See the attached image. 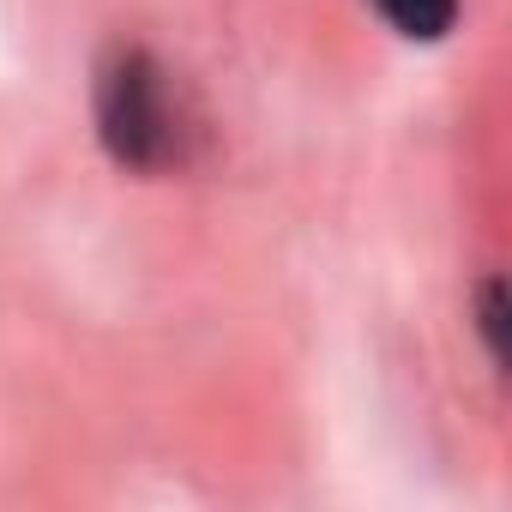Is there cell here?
<instances>
[{"label": "cell", "mask_w": 512, "mask_h": 512, "mask_svg": "<svg viewBox=\"0 0 512 512\" xmlns=\"http://www.w3.org/2000/svg\"><path fill=\"white\" fill-rule=\"evenodd\" d=\"M97 127L103 145L127 163V169H163L175 157V109L163 91V73L151 55L121 49L103 79H97Z\"/></svg>", "instance_id": "obj_1"}, {"label": "cell", "mask_w": 512, "mask_h": 512, "mask_svg": "<svg viewBox=\"0 0 512 512\" xmlns=\"http://www.w3.org/2000/svg\"><path fill=\"white\" fill-rule=\"evenodd\" d=\"M476 326H482V338H488V356H494V362H506V350H500V284H488V290H482Z\"/></svg>", "instance_id": "obj_3"}, {"label": "cell", "mask_w": 512, "mask_h": 512, "mask_svg": "<svg viewBox=\"0 0 512 512\" xmlns=\"http://www.w3.org/2000/svg\"><path fill=\"white\" fill-rule=\"evenodd\" d=\"M380 19L410 43H440L458 25V0H374Z\"/></svg>", "instance_id": "obj_2"}]
</instances>
